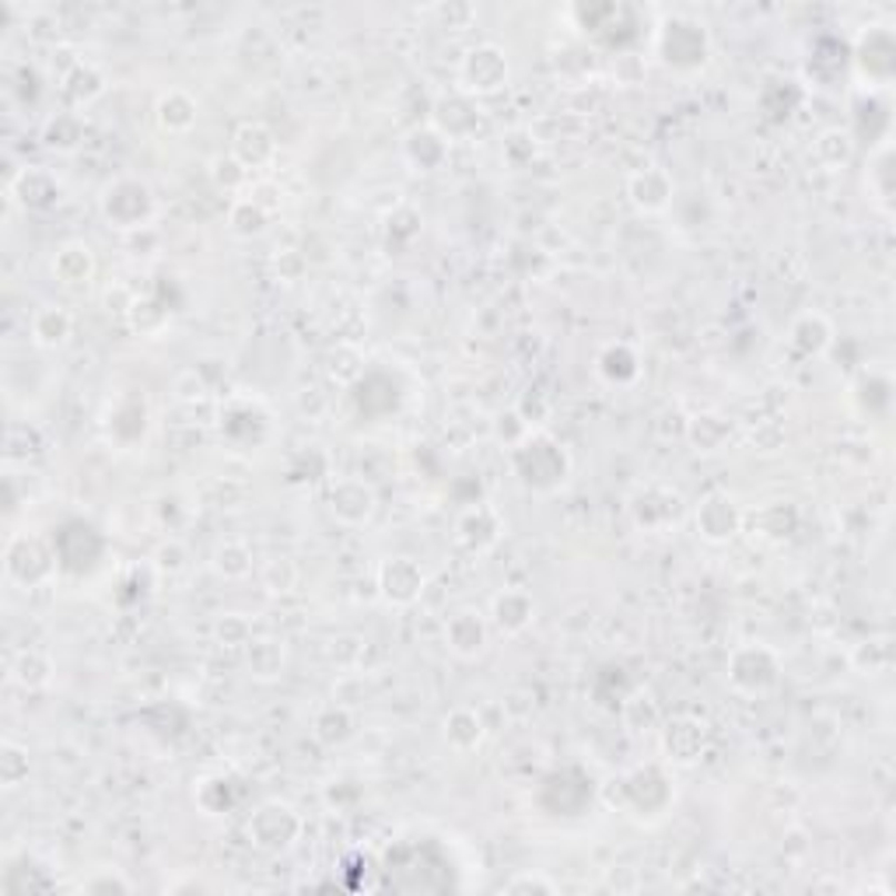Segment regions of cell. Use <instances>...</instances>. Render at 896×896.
<instances>
[{"label": "cell", "instance_id": "cell-32", "mask_svg": "<svg viewBox=\"0 0 896 896\" xmlns=\"http://www.w3.org/2000/svg\"><path fill=\"white\" fill-rule=\"evenodd\" d=\"M354 735V715L348 707H326L323 715L315 718V739L323 746H343Z\"/></svg>", "mask_w": 896, "mask_h": 896}, {"label": "cell", "instance_id": "cell-28", "mask_svg": "<svg viewBox=\"0 0 896 896\" xmlns=\"http://www.w3.org/2000/svg\"><path fill=\"white\" fill-rule=\"evenodd\" d=\"M595 368H600V375L610 385H627V382H634L641 375L637 354L627 348V343H613V348H606L600 354V361H595Z\"/></svg>", "mask_w": 896, "mask_h": 896}, {"label": "cell", "instance_id": "cell-7", "mask_svg": "<svg viewBox=\"0 0 896 896\" xmlns=\"http://www.w3.org/2000/svg\"><path fill=\"white\" fill-rule=\"evenodd\" d=\"M781 665L774 658V652L761 648V645H743L735 648L728 658V683L732 691H739L746 697H761L767 691H774Z\"/></svg>", "mask_w": 896, "mask_h": 896}, {"label": "cell", "instance_id": "cell-1", "mask_svg": "<svg viewBox=\"0 0 896 896\" xmlns=\"http://www.w3.org/2000/svg\"><path fill=\"white\" fill-rule=\"evenodd\" d=\"M512 470H515L522 487H530L536 494H550L567 480L571 459H567L564 445L550 439V434L525 431L512 445Z\"/></svg>", "mask_w": 896, "mask_h": 896}, {"label": "cell", "instance_id": "cell-31", "mask_svg": "<svg viewBox=\"0 0 896 896\" xmlns=\"http://www.w3.org/2000/svg\"><path fill=\"white\" fill-rule=\"evenodd\" d=\"M830 326H826V319L823 315H802L795 330H792V348L802 351V354H819L830 348Z\"/></svg>", "mask_w": 896, "mask_h": 896}, {"label": "cell", "instance_id": "cell-24", "mask_svg": "<svg viewBox=\"0 0 896 896\" xmlns=\"http://www.w3.org/2000/svg\"><path fill=\"white\" fill-rule=\"evenodd\" d=\"M0 889L4 896H29V893H46L53 889V879L42 868H36L29 858H11L4 876H0Z\"/></svg>", "mask_w": 896, "mask_h": 896}, {"label": "cell", "instance_id": "cell-5", "mask_svg": "<svg viewBox=\"0 0 896 896\" xmlns=\"http://www.w3.org/2000/svg\"><path fill=\"white\" fill-rule=\"evenodd\" d=\"M4 567H8V578L21 588H39L46 585L57 574V554H53V543L46 546L42 540L36 536H11L8 550H4Z\"/></svg>", "mask_w": 896, "mask_h": 896}, {"label": "cell", "instance_id": "cell-36", "mask_svg": "<svg viewBox=\"0 0 896 896\" xmlns=\"http://www.w3.org/2000/svg\"><path fill=\"white\" fill-rule=\"evenodd\" d=\"M214 567L218 574H224V578H245V574L252 571V554H249V546L245 543H221L218 546V554H214Z\"/></svg>", "mask_w": 896, "mask_h": 896}, {"label": "cell", "instance_id": "cell-34", "mask_svg": "<svg viewBox=\"0 0 896 896\" xmlns=\"http://www.w3.org/2000/svg\"><path fill=\"white\" fill-rule=\"evenodd\" d=\"M81 137H84V127H81V120L74 117V112H60L57 120L46 123L42 141H46V148H57V151H74Z\"/></svg>", "mask_w": 896, "mask_h": 896}, {"label": "cell", "instance_id": "cell-40", "mask_svg": "<svg viewBox=\"0 0 896 896\" xmlns=\"http://www.w3.org/2000/svg\"><path fill=\"white\" fill-rule=\"evenodd\" d=\"M501 893H512V896H530V893H557V883L554 879H546L540 876V872H522V876L509 879L501 886Z\"/></svg>", "mask_w": 896, "mask_h": 896}, {"label": "cell", "instance_id": "cell-21", "mask_svg": "<svg viewBox=\"0 0 896 896\" xmlns=\"http://www.w3.org/2000/svg\"><path fill=\"white\" fill-rule=\"evenodd\" d=\"M11 197L21 203V207H32V211H46V207H53L60 200V187L50 172L42 169H26L14 182H11Z\"/></svg>", "mask_w": 896, "mask_h": 896}, {"label": "cell", "instance_id": "cell-19", "mask_svg": "<svg viewBox=\"0 0 896 896\" xmlns=\"http://www.w3.org/2000/svg\"><path fill=\"white\" fill-rule=\"evenodd\" d=\"M53 273L63 288H84L91 281V273H95V256H91V249L84 242H67L57 249L53 256Z\"/></svg>", "mask_w": 896, "mask_h": 896}, {"label": "cell", "instance_id": "cell-15", "mask_svg": "<svg viewBox=\"0 0 896 896\" xmlns=\"http://www.w3.org/2000/svg\"><path fill=\"white\" fill-rule=\"evenodd\" d=\"M743 515L735 509V501L725 494H711L701 509H697V530L707 543H728L739 533Z\"/></svg>", "mask_w": 896, "mask_h": 896}, {"label": "cell", "instance_id": "cell-38", "mask_svg": "<svg viewBox=\"0 0 896 896\" xmlns=\"http://www.w3.org/2000/svg\"><path fill=\"white\" fill-rule=\"evenodd\" d=\"M228 221H232V228L239 235H260L266 228V211L256 200H239L232 207V214H228Z\"/></svg>", "mask_w": 896, "mask_h": 896}, {"label": "cell", "instance_id": "cell-26", "mask_svg": "<svg viewBox=\"0 0 896 896\" xmlns=\"http://www.w3.org/2000/svg\"><path fill=\"white\" fill-rule=\"evenodd\" d=\"M501 536V522L491 509H484V504H476V509H470L463 519H459V540H463L470 550H487L494 546Z\"/></svg>", "mask_w": 896, "mask_h": 896}, {"label": "cell", "instance_id": "cell-10", "mask_svg": "<svg viewBox=\"0 0 896 896\" xmlns=\"http://www.w3.org/2000/svg\"><path fill=\"white\" fill-rule=\"evenodd\" d=\"M379 592L385 603L393 606H410L421 600L424 592V571L417 561L410 557H389L379 564Z\"/></svg>", "mask_w": 896, "mask_h": 896}, {"label": "cell", "instance_id": "cell-22", "mask_svg": "<svg viewBox=\"0 0 896 896\" xmlns=\"http://www.w3.org/2000/svg\"><path fill=\"white\" fill-rule=\"evenodd\" d=\"M71 330H74V319H71V312L60 309V305L36 309L32 323H29L32 343H36V348H42V351H53V348H60V343H67Z\"/></svg>", "mask_w": 896, "mask_h": 896}, {"label": "cell", "instance_id": "cell-16", "mask_svg": "<svg viewBox=\"0 0 896 896\" xmlns=\"http://www.w3.org/2000/svg\"><path fill=\"white\" fill-rule=\"evenodd\" d=\"M536 620V603H533V595L530 592H522V588H504L501 595H494V603H491V624L501 631V634H522L525 627H530Z\"/></svg>", "mask_w": 896, "mask_h": 896}, {"label": "cell", "instance_id": "cell-20", "mask_svg": "<svg viewBox=\"0 0 896 896\" xmlns=\"http://www.w3.org/2000/svg\"><path fill=\"white\" fill-rule=\"evenodd\" d=\"M631 200L637 211H665L673 203V182L662 169H641L631 175Z\"/></svg>", "mask_w": 896, "mask_h": 896}, {"label": "cell", "instance_id": "cell-29", "mask_svg": "<svg viewBox=\"0 0 896 896\" xmlns=\"http://www.w3.org/2000/svg\"><path fill=\"white\" fill-rule=\"evenodd\" d=\"M50 676H53V662L36 648L18 652L11 662V679L18 686H26V691H42V686L50 683Z\"/></svg>", "mask_w": 896, "mask_h": 896}, {"label": "cell", "instance_id": "cell-11", "mask_svg": "<svg viewBox=\"0 0 896 896\" xmlns=\"http://www.w3.org/2000/svg\"><path fill=\"white\" fill-rule=\"evenodd\" d=\"M631 515L641 530H652V533L670 530V525H676L683 519V497H679V491L652 484L634 497Z\"/></svg>", "mask_w": 896, "mask_h": 896}, {"label": "cell", "instance_id": "cell-23", "mask_svg": "<svg viewBox=\"0 0 896 896\" xmlns=\"http://www.w3.org/2000/svg\"><path fill=\"white\" fill-rule=\"evenodd\" d=\"M445 743L455 753H473L484 743V718L476 715L473 707H455L445 718Z\"/></svg>", "mask_w": 896, "mask_h": 896}, {"label": "cell", "instance_id": "cell-13", "mask_svg": "<svg viewBox=\"0 0 896 896\" xmlns=\"http://www.w3.org/2000/svg\"><path fill=\"white\" fill-rule=\"evenodd\" d=\"M330 512L336 522L343 525H364L368 519L375 515V491L364 484V480H336L333 491H330Z\"/></svg>", "mask_w": 896, "mask_h": 896}, {"label": "cell", "instance_id": "cell-37", "mask_svg": "<svg viewBox=\"0 0 896 896\" xmlns=\"http://www.w3.org/2000/svg\"><path fill=\"white\" fill-rule=\"evenodd\" d=\"M249 670L256 676H278L284 670V652L278 641H252L249 645Z\"/></svg>", "mask_w": 896, "mask_h": 896}, {"label": "cell", "instance_id": "cell-35", "mask_svg": "<svg viewBox=\"0 0 896 896\" xmlns=\"http://www.w3.org/2000/svg\"><path fill=\"white\" fill-rule=\"evenodd\" d=\"M21 781H29V749L18 743L0 746V785L18 788Z\"/></svg>", "mask_w": 896, "mask_h": 896}, {"label": "cell", "instance_id": "cell-2", "mask_svg": "<svg viewBox=\"0 0 896 896\" xmlns=\"http://www.w3.org/2000/svg\"><path fill=\"white\" fill-rule=\"evenodd\" d=\"M53 554H57V564L60 571L67 574H91L99 567L102 554H105V536L95 530L91 522L84 519H67L60 530L53 533Z\"/></svg>", "mask_w": 896, "mask_h": 896}, {"label": "cell", "instance_id": "cell-4", "mask_svg": "<svg viewBox=\"0 0 896 896\" xmlns=\"http://www.w3.org/2000/svg\"><path fill=\"white\" fill-rule=\"evenodd\" d=\"M707 53H711V39L697 21L673 18L658 29V57L665 67H673V71H697V67L707 63Z\"/></svg>", "mask_w": 896, "mask_h": 896}, {"label": "cell", "instance_id": "cell-14", "mask_svg": "<svg viewBox=\"0 0 896 896\" xmlns=\"http://www.w3.org/2000/svg\"><path fill=\"white\" fill-rule=\"evenodd\" d=\"M487 620L480 616L476 610H459L445 620V645L452 655L459 658H476V655H484L487 648Z\"/></svg>", "mask_w": 896, "mask_h": 896}, {"label": "cell", "instance_id": "cell-8", "mask_svg": "<svg viewBox=\"0 0 896 896\" xmlns=\"http://www.w3.org/2000/svg\"><path fill=\"white\" fill-rule=\"evenodd\" d=\"M588 802H592V777H585L582 771L564 767V771H554L550 777H543L540 806L550 816H582Z\"/></svg>", "mask_w": 896, "mask_h": 896}, {"label": "cell", "instance_id": "cell-17", "mask_svg": "<svg viewBox=\"0 0 896 896\" xmlns=\"http://www.w3.org/2000/svg\"><path fill=\"white\" fill-rule=\"evenodd\" d=\"M278 154V141H273V133L263 127V123H242L232 137V158L249 172V169H260L266 165L270 158Z\"/></svg>", "mask_w": 896, "mask_h": 896}, {"label": "cell", "instance_id": "cell-30", "mask_svg": "<svg viewBox=\"0 0 896 896\" xmlns=\"http://www.w3.org/2000/svg\"><path fill=\"white\" fill-rule=\"evenodd\" d=\"M158 123H162V130H169V133L190 130L197 123V102L179 88L169 91V95H162V102H158Z\"/></svg>", "mask_w": 896, "mask_h": 896}, {"label": "cell", "instance_id": "cell-12", "mask_svg": "<svg viewBox=\"0 0 896 896\" xmlns=\"http://www.w3.org/2000/svg\"><path fill=\"white\" fill-rule=\"evenodd\" d=\"M620 785H624V798L637 816H658L665 806H670L673 792H670V781H665V774L658 767H641L631 777L620 781Z\"/></svg>", "mask_w": 896, "mask_h": 896}, {"label": "cell", "instance_id": "cell-25", "mask_svg": "<svg viewBox=\"0 0 896 896\" xmlns=\"http://www.w3.org/2000/svg\"><path fill=\"white\" fill-rule=\"evenodd\" d=\"M701 749H704V725H697L691 718H679L665 728V753H670V761L694 764Z\"/></svg>", "mask_w": 896, "mask_h": 896}, {"label": "cell", "instance_id": "cell-33", "mask_svg": "<svg viewBox=\"0 0 896 896\" xmlns=\"http://www.w3.org/2000/svg\"><path fill=\"white\" fill-rule=\"evenodd\" d=\"M197 802L207 816H221L235 806V795H232V781L228 777H203L200 788H197Z\"/></svg>", "mask_w": 896, "mask_h": 896}, {"label": "cell", "instance_id": "cell-39", "mask_svg": "<svg viewBox=\"0 0 896 896\" xmlns=\"http://www.w3.org/2000/svg\"><path fill=\"white\" fill-rule=\"evenodd\" d=\"M133 889L130 879H123L117 868H99L95 876L81 883V893H91V896H127Z\"/></svg>", "mask_w": 896, "mask_h": 896}, {"label": "cell", "instance_id": "cell-18", "mask_svg": "<svg viewBox=\"0 0 896 896\" xmlns=\"http://www.w3.org/2000/svg\"><path fill=\"white\" fill-rule=\"evenodd\" d=\"M480 127V109L473 105L470 95H455L434 105V130H439L445 141H459V137H470Z\"/></svg>", "mask_w": 896, "mask_h": 896}, {"label": "cell", "instance_id": "cell-27", "mask_svg": "<svg viewBox=\"0 0 896 896\" xmlns=\"http://www.w3.org/2000/svg\"><path fill=\"white\" fill-rule=\"evenodd\" d=\"M449 154V141L439 133V130H413L410 141H406V158L421 172H434Z\"/></svg>", "mask_w": 896, "mask_h": 896}, {"label": "cell", "instance_id": "cell-3", "mask_svg": "<svg viewBox=\"0 0 896 896\" xmlns=\"http://www.w3.org/2000/svg\"><path fill=\"white\" fill-rule=\"evenodd\" d=\"M245 834L256 852L281 855L298 837H302V816H298L288 802H263V806L249 816Z\"/></svg>", "mask_w": 896, "mask_h": 896}, {"label": "cell", "instance_id": "cell-9", "mask_svg": "<svg viewBox=\"0 0 896 896\" xmlns=\"http://www.w3.org/2000/svg\"><path fill=\"white\" fill-rule=\"evenodd\" d=\"M459 84H463L466 95H494V91L509 84V57L491 42L476 46L459 63Z\"/></svg>", "mask_w": 896, "mask_h": 896}, {"label": "cell", "instance_id": "cell-6", "mask_svg": "<svg viewBox=\"0 0 896 896\" xmlns=\"http://www.w3.org/2000/svg\"><path fill=\"white\" fill-rule=\"evenodd\" d=\"M154 200L151 190L141 179H117L112 187L102 193V214L112 228H123V232H137L151 221Z\"/></svg>", "mask_w": 896, "mask_h": 896}]
</instances>
